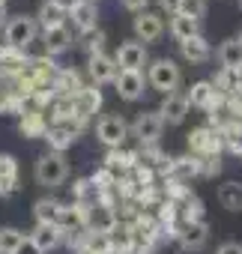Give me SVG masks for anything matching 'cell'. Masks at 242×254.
I'll use <instances>...</instances> for the list:
<instances>
[{"instance_id":"19","label":"cell","mask_w":242,"mask_h":254,"mask_svg":"<svg viewBox=\"0 0 242 254\" xmlns=\"http://www.w3.org/2000/svg\"><path fill=\"white\" fill-rule=\"evenodd\" d=\"M18 129H21L24 138H45V132H48V117H45V111H39V108L21 111Z\"/></svg>"},{"instance_id":"10","label":"cell","mask_w":242,"mask_h":254,"mask_svg":"<svg viewBox=\"0 0 242 254\" xmlns=\"http://www.w3.org/2000/svg\"><path fill=\"white\" fill-rule=\"evenodd\" d=\"M117 72L120 69H117V63H114L111 54H93V57H87V78H90V84H96V87L114 84Z\"/></svg>"},{"instance_id":"44","label":"cell","mask_w":242,"mask_h":254,"mask_svg":"<svg viewBox=\"0 0 242 254\" xmlns=\"http://www.w3.org/2000/svg\"><path fill=\"white\" fill-rule=\"evenodd\" d=\"M93 3H96V0H93Z\"/></svg>"},{"instance_id":"24","label":"cell","mask_w":242,"mask_h":254,"mask_svg":"<svg viewBox=\"0 0 242 254\" xmlns=\"http://www.w3.org/2000/svg\"><path fill=\"white\" fill-rule=\"evenodd\" d=\"M33 18H36V24H39V33L54 30V27H66V21H69V15H66L63 9H57L54 3H42Z\"/></svg>"},{"instance_id":"23","label":"cell","mask_w":242,"mask_h":254,"mask_svg":"<svg viewBox=\"0 0 242 254\" xmlns=\"http://www.w3.org/2000/svg\"><path fill=\"white\" fill-rule=\"evenodd\" d=\"M108 236H111V248L114 251L135 254V227H132V221H117V227Z\"/></svg>"},{"instance_id":"30","label":"cell","mask_w":242,"mask_h":254,"mask_svg":"<svg viewBox=\"0 0 242 254\" xmlns=\"http://www.w3.org/2000/svg\"><path fill=\"white\" fill-rule=\"evenodd\" d=\"M206 12H209V3H206V0H177V12H174V15H185V18L203 21Z\"/></svg>"},{"instance_id":"29","label":"cell","mask_w":242,"mask_h":254,"mask_svg":"<svg viewBox=\"0 0 242 254\" xmlns=\"http://www.w3.org/2000/svg\"><path fill=\"white\" fill-rule=\"evenodd\" d=\"M27 233L21 227H0V254H15L24 245Z\"/></svg>"},{"instance_id":"9","label":"cell","mask_w":242,"mask_h":254,"mask_svg":"<svg viewBox=\"0 0 242 254\" xmlns=\"http://www.w3.org/2000/svg\"><path fill=\"white\" fill-rule=\"evenodd\" d=\"M114 90L123 102H138L147 93V78H144V72H117Z\"/></svg>"},{"instance_id":"3","label":"cell","mask_w":242,"mask_h":254,"mask_svg":"<svg viewBox=\"0 0 242 254\" xmlns=\"http://www.w3.org/2000/svg\"><path fill=\"white\" fill-rule=\"evenodd\" d=\"M3 39H6V45L9 48H15V51H27L36 39H39V24H36V18L33 15H12L9 21H6V27H3Z\"/></svg>"},{"instance_id":"25","label":"cell","mask_w":242,"mask_h":254,"mask_svg":"<svg viewBox=\"0 0 242 254\" xmlns=\"http://www.w3.org/2000/svg\"><path fill=\"white\" fill-rule=\"evenodd\" d=\"M60 212H63V203L57 197H39L33 203V218L36 224H57L60 221Z\"/></svg>"},{"instance_id":"41","label":"cell","mask_w":242,"mask_h":254,"mask_svg":"<svg viewBox=\"0 0 242 254\" xmlns=\"http://www.w3.org/2000/svg\"><path fill=\"white\" fill-rule=\"evenodd\" d=\"M239 6H242V0H239Z\"/></svg>"},{"instance_id":"13","label":"cell","mask_w":242,"mask_h":254,"mask_svg":"<svg viewBox=\"0 0 242 254\" xmlns=\"http://www.w3.org/2000/svg\"><path fill=\"white\" fill-rule=\"evenodd\" d=\"M69 18H72V30L78 36H90L93 30H99L96 27L99 24V6L93 3V0H81V3L69 12Z\"/></svg>"},{"instance_id":"1","label":"cell","mask_w":242,"mask_h":254,"mask_svg":"<svg viewBox=\"0 0 242 254\" xmlns=\"http://www.w3.org/2000/svg\"><path fill=\"white\" fill-rule=\"evenodd\" d=\"M147 84L153 90H159L162 96H171V93H180V84H182V69L177 66V60L171 57H159L153 63H147Z\"/></svg>"},{"instance_id":"18","label":"cell","mask_w":242,"mask_h":254,"mask_svg":"<svg viewBox=\"0 0 242 254\" xmlns=\"http://www.w3.org/2000/svg\"><path fill=\"white\" fill-rule=\"evenodd\" d=\"M72 102H75V111H78L84 120H90V117L102 108V90H99L96 84H84Z\"/></svg>"},{"instance_id":"14","label":"cell","mask_w":242,"mask_h":254,"mask_svg":"<svg viewBox=\"0 0 242 254\" xmlns=\"http://www.w3.org/2000/svg\"><path fill=\"white\" fill-rule=\"evenodd\" d=\"M27 239L42 251V254H48V251H54V248H60L63 245V230L57 227V224H36L30 233H27Z\"/></svg>"},{"instance_id":"43","label":"cell","mask_w":242,"mask_h":254,"mask_svg":"<svg viewBox=\"0 0 242 254\" xmlns=\"http://www.w3.org/2000/svg\"><path fill=\"white\" fill-rule=\"evenodd\" d=\"M45 3H48V0H45Z\"/></svg>"},{"instance_id":"11","label":"cell","mask_w":242,"mask_h":254,"mask_svg":"<svg viewBox=\"0 0 242 254\" xmlns=\"http://www.w3.org/2000/svg\"><path fill=\"white\" fill-rule=\"evenodd\" d=\"M191 105L185 99V93H171V96H162V105H159V117L165 120V126H180L185 123Z\"/></svg>"},{"instance_id":"28","label":"cell","mask_w":242,"mask_h":254,"mask_svg":"<svg viewBox=\"0 0 242 254\" xmlns=\"http://www.w3.org/2000/svg\"><path fill=\"white\" fill-rule=\"evenodd\" d=\"M197 221H206V206L197 194H191L180 203V224H197Z\"/></svg>"},{"instance_id":"37","label":"cell","mask_w":242,"mask_h":254,"mask_svg":"<svg viewBox=\"0 0 242 254\" xmlns=\"http://www.w3.org/2000/svg\"><path fill=\"white\" fill-rule=\"evenodd\" d=\"M15 254H42V251H39V248H36V245L30 242V239H24V245H21V248H18Z\"/></svg>"},{"instance_id":"42","label":"cell","mask_w":242,"mask_h":254,"mask_svg":"<svg viewBox=\"0 0 242 254\" xmlns=\"http://www.w3.org/2000/svg\"><path fill=\"white\" fill-rule=\"evenodd\" d=\"M239 159H242V153H239Z\"/></svg>"},{"instance_id":"21","label":"cell","mask_w":242,"mask_h":254,"mask_svg":"<svg viewBox=\"0 0 242 254\" xmlns=\"http://www.w3.org/2000/svg\"><path fill=\"white\" fill-rule=\"evenodd\" d=\"M18 191V159L0 153V197Z\"/></svg>"},{"instance_id":"32","label":"cell","mask_w":242,"mask_h":254,"mask_svg":"<svg viewBox=\"0 0 242 254\" xmlns=\"http://www.w3.org/2000/svg\"><path fill=\"white\" fill-rule=\"evenodd\" d=\"M221 174V156H206L200 159V180H212Z\"/></svg>"},{"instance_id":"5","label":"cell","mask_w":242,"mask_h":254,"mask_svg":"<svg viewBox=\"0 0 242 254\" xmlns=\"http://www.w3.org/2000/svg\"><path fill=\"white\" fill-rule=\"evenodd\" d=\"M221 150H224V138L212 126H197V129L188 132V153L191 156L206 159V156H221Z\"/></svg>"},{"instance_id":"8","label":"cell","mask_w":242,"mask_h":254,"mask_svg":"<svg viewBox=\"0 0 242 254\" xmlns=\"http://www.w3.org/2000/svg\"><path fill=\"white\" fill-rule=\"evenodd\" d=\"M132 30H135V39H138L141 45H153V42H159L162 33H165V18H162V12L144 9V12L135 15Z\"/></svg>"},{"instance_id":"33","label":"cell","mask_w":242,"mask_h":254,"mask_svg":"<svg viewBox=\"0 0 242 254\" xmlns=\"http://www.w3.org/2000/svg\"><path fill=\"white\" fill-rule=\"evenodd\" d=\"M93 54H105V30H93L87 36V57Z\"/></svg>"},{"instance_id":"27","label":"cell","mask_w":242,"mask_h":254,"mask_svg":"<svg viewBox=\"0 0 242 254\" xmlns=\"http://www.w3.org/2000/svg\"><path fill=\"white\" fill-rule=\"evenodd\" d=\"M168 33H171L177 42H185V39H191V36L200 33V21L185 18V15H171V21H168Z\"/></svg>"},{"instance_id":"12","label":"cell","mask_w":242,"mask_h":254,"mask_svg":"<svg viewBox=\"0 0 242 254\" xmlns=\"http://www.w3.org/2000/svg\"><path fill=\"white\" fill-rule=\"evenodd\" d=\"M209 242V224L197 221V224H180L177 230V245L182 251H203Z\"/></svg>"},{"instance_id":"40","label":"cell","mask_w":242,"mask_h":254,"mask_svg":"<svg viewBox=\"0 0 242 254\" xmlns=\"http://www.w3.org/2000/svg\"><path fill=\"white\" fill-rule=\"evenodd\" d=\"M6 3H9V0H0V6H6Z\"/></svg>"},{"instance_id":"20","label":"cell","mask_w":242,"mask_h":254,"mask_svg":"<svg viewBox=\"0 0 242 254\" xmlns=\"http://www.w3.org/2000/svg\"><path fill=\"white\" fill-rule=\"evenodd\" d=\"M141 162V153H135V150H108L105 153V168H111L114 174L120 171V174H132L135 171V165Z\"/></svg>"},{"instance_id":"17","label":"cell","mask_w":242,"mask_h":254,"mask_svg":"<svg viewBox=\"0 0 242 254\" xmlns=\"http://www.w3.org/2000/svg\"><path fill=\"white\" fill-rule=\"evenodd\" d=\"M72 42H75V33L69 30V24H66V27H54V30H45V33H42V45H45V54H48V57H57V54L69 51V48H72Z\"/></svg>"},{"instance_id":"26","label":"cell","mask_w":242,"mask_h":254,"mask_svg":"<svg viewBox=\"0 0 242 254\" xmlns=\"http://www.w3.org/2000/svg\"><path fill=\"white\" fill-rule=\"evenodd\" d=\"M218 203L227 212H242V183L239 180H227L218 186Z\"/></svg>"},{"instance_id":"35","label":"cell","mask_w":242,"mask_h":254,"mask_svg":"<svg viewBox=\"0 0 242 254\" xmlns=\"http://www.w3.org/2000/svg\"><path fill=\"white\" fill-rule=\"evenodd\" d=\"M120 3H123L129 12H135V15L144 12V9H150V0H120Z\"/></svg>"},{"instance_id":"22","label":"cell","mask_w":242,"mask_h":254,"mask_svg":"<svg viewBox=\"0 0 242 254\" xmlns=\"http://www.w3.org/2000/svg\"><path fill=\"white\" fill-rule=\"evenodd\" d=\"M45 141H48V153H60V156H63V153L78 141V132L69 129V126H48Z\"/></svg>"},{"instance_id":"36","label":"cell","mask_w":242,"mask_h":254,"mask_svg":"<svg viewBox=\"0 0 242 254\" xmlns=\"http://www.w3.org/2000/svg\"><path fill=\"white\" fill-rule=\"evenodd\" d=\"M48 3H54L57 9H63V12L69 15V12H72V9H75L78 3H81V0H48Z\"/></svg>"},{"instance_id":"34","label":"cell","mask_w":242,"mask_h":254,"mask_svg":"<svg viewBox=\"0 0 242 254\" xmlns=\"http://www.w3.org/2000/svg\"><path fill=\"white\" fill-rule=\"evenodd\" d=\"M215 254H242V242L227 239V242H221V245L215 248Z\"/></svg>"},{"instance_id":"38","label":"cell","mask_w":242,"mask_h":254,"mask_svg":"<svg viewBox=\"0 0 242 254\" xmlns=\"http://www.w3.org/2000/svg\"><path fill=\"white\" fill-rule=\"evenodd\" d=\"M0 27H6V6H0Z\"/></svg>"},{"instance_id":"4","label":"cell","mask_w":242,"mask_h":254,"mask_svg":"<svg viewBox=\"0 0 242 254\" xmlns=\"http://www.w3.org/2000/svg\"><path fill=\"white\" fill-rule=\"evenodd\" d=\"M129 135H132L129 132V123L120 114H105V117L96 120V141L102 147H108V150H120V147L126 144Z\"/></svg>"},{"instance_id":"7","label":"cell","mask_w":242,"mask_h":254,"mask_svg":"<svg viewBox=\"0 0 242 254\" xmlns=\"http://www.w3.org/2000/svg\"><path fill=\"white\" fill-rule=\"evenodd\" d=\"M114 63L120 72H141L150 57H147V45H141L138 39H126V42H120L117 51H114Z\"/></svg>"},{"instance_id":"2","label":"cell","mask_w":242,"mask_h":254,"mask_svg":"<svg viewBox=\"0 0 242 254\" xmlns=\"http://www.w3.org/2000/svg\"><path fill=\"white\" fill-rule=\"evenodd\" d=\"M33 180H36L42 189H48V191L60 189V186L69 180V162H66V156H60V153H45V156H39L36 165H33Z\"/></svg>"},{"instance_id":"39","label":"cell","mask_w":242,"mask_h":254,"mask_svg":"<svg viewBox=\"0 0 242 254\" xmlns=\"http://www.w3.org/2000/svg\"><path fill=\"white\" fill-rule=\"evenodd\" d=\"M105 254H120V251H114V248H111V251H105Z\"/></svg>"},{"instance_id":"31","label":"cell","mask_w":242,"mask_h":254,"mask_svg":"<svg viewBox=\"0 0 242 254\" xmlns=\"http://www.w3.org/2000/svg\"><path fill=\"white\" fill-rule=\"evenodd\" d=\"M117 177H120V174H114L111 168H105V165H102V168H99V171H96V174L90 177V183L96 186V191H99V189H114Z\"/></svg>"},{"instance_id":"15","label":"cell","mask_w":242,"mask_h":254,"mask_svg":"<svg viewBox=\"0 0 242 254\" xmlns=\"http://www.w3.org/2000/svg\"><path fill=\"white\" fill-rule=\"evenodd\" d=\"M215 57H218V66H221V69H227V72H233L236 78L242 75V42H239L236 36H230V39H224V42L218 45V51H215Z\"/></svg>"},{"instance_id":"16","label":"cell","mask_w":242,"mask_h":254,"mask_svg":"<svg viewBox=\"0 0 242 254\" xmlns=\"http://www.w3.org/2000/svg\"><path fill=\"white\" fill-rule=\"evenodd\" d=\"M180 54H182V60H188V63H209V60H212V45H209V39H206L203 33H197V36L180 42Z\"/></svg>"},{"instance_id":"6","label":"cell","mask_w":242,"mask_h":254,"mask_svg":"<svg viewBox=\"0 0 242 254\" xmlns=\"http://www.w3.org/2000/svg\"><path fill=\"white\" fill-rule=\"evenodd\" d=\"M129 132L132 138H138L144 147L159 144V138L165 135V120L159 117V111H141L132 123H129Z\"/></svg>"}]
</instances>
